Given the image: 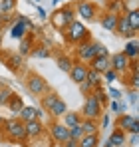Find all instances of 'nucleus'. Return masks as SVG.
I'll return each mask as SVG.
<instances>
[{
	"instance_id": "1",
	"label": "nucleus",
	"mask_w": 139,
	"mask_h": 147,
	"mask_svg": "<svg viewBox=\"0 0 139 147\" xmlns=\"http://www.w3.org/2000/svg\"><path fill=\"white\" fill-rule=\"evenodd\" d=\"M74 16H76V8H74V6H64V8L56 10V12L50 16V22H52V26H54L58 32H64L66 26H68L72 20H76Z\"/></svg>"
},
{
	"instance_id": "2",
	"label": "nucleus",
	"mask_w": 139,
	"mask_h": 147,
	"mask_svg": "<svg viewBox=\"0 0 139 147\" xmlns=\"http://www.w3.org/2000/svg\"><path fill=\"white\" fill-rule=\"evenodd\" d=\"M64 36H66V40L72 42V44H80V42L90 40V32L86 30V26L82 24V22H78V20H72V22L66 26Z\"/></svg>"
},
{
	"instance_id": "3",
	"label": "nucleus",
	"mask_w": 139,
	"mask_h": 147,
	"mask_svg": "<svg viewBox=\"0 0 139 147\" xmlns=\"http://www.w3.org/2000/svg\"><path fill=\"white\" fill-rule=\"evenodd\" d=\"M26 88H28V92H30L32 96H36V98H40V96H44L46 92H50L48 82L40 74H34V72H30L26 76Z\"/></svg>"
},
{
	"instance_id": "4",
	"label": "nucleus",
	"mask_w": 139,
	"mask_h": 147,
	"mask_svg": "<svg viewBox=\"0 0 139 147\" xmlns=\"http://www.w3.org/2000/svg\"><path fill=\"white\" fill-rule=\"evenodd\" d=\"M4 133L10 137V139H16V141H24L26 139V131H24V121H20L18 117L14 119H4Z\"/></svg>"
},
{
	"instance_id": "5",
	"label": "nucleus",
	"mask_w": 139,
	"mask_h": 147,
	"mask_svg": "<svg viewBox=\"0 0 139 147\" xmlns=\"http://www.w3.org/2000/svg\"><path fill=\"white\" fill-rule=\"evenodd\" d=\"M101 109H103V105L97 101V99L93 98L92 94H88V98L84 101V107H82V117H88V119H97L99 115H101Z\"/></svg>"
},
{
	"instance_id": "6",
	"label": "nucleus",
	"mask_w": 139,
	"mask_h": 147,
	"mask_svg": "<svg viewBox=\"0 0 139 147\" xmlns=\"http://www.w3.org/2000/svg\"><path fill=\"white\" fill-rule=\"evenodd\" d=\"M32 28H34V24L30 22V18H26V16H18V20L10 26V36L16 38V40H20V38L26 36V32L32 30Z\"/></svg>"
},
{
	"instance_id": "7",
	"label": "nucleus",
	"mask_w": 139,
	"mask_h": 147,
	"mask_svg": "<svg viewBox=\"0 0 139 147\" xmlns=\"http://www.w3.org/2000/svg\"><path fill=\"white\" fill-rule=\"evenodd\" d=\"M115 32L121 36V38H135V36H137V32L131 28V24H129V20H127V14H125V12H121V14L117 16Z\"/></svg>"
},
{
	"instance_id": "8",
	"label": "nucleus",
	"mask_w": 139,
	"mask_h": 147,
	"mask_svg": "<svg viewBox=\"0 0 139 147\" xmlns=\"http://www.w3.org/2000/svg\"><path fill=\"white\" fill-rule=\"evenodd\" d=\"M117 127L121 131H125V133H139V121L131 113H123L119 117V121H117Z\"/></svg>"
},
{
	"instance_id": "9",
	"label": "nucleus",
	"mask_w": 139,
	"mask_h": 147,
	"mask_svg": "<svg viewBox=\"0 0 139 147\" xmlns=\"http://www.w3.org/2000/svg\"><path fill=\"white\" fill-rule=\"evenodd\" d=\"M76 14H80L84 20H93L97 16V8L92 0H80L78 8H76Z\"/></svg>"
},
{
	"instance_id": "10",
	"label": "nucleus",
	"mask_w": 139,
	"mask_h": 147,
	"mask_svg": "<svg viewBox=\"0 0 139 147\" xmlns=\"http://www.w3.org/2000/svg\"><path fill=\"white\" fill-rule=\"evenodd\" d=\"M50 133H52V137H54V141L56 143H66L70 139V127H66L62 121H54L52 123V127H50Z\"/></svg>"
},
{
	"instance_id": "11",
	"label": "nucleus",
	"mask_w": 139,
	"mask_h": 147,
	"mask_svg": "<svg viewBox=\"0 0 139 147\" xmlns=\"http://www.w3.org/2000/svg\"><path fill=\"white\" fill-rule=\"evenodd\" d=\"M78 58L82 62H88L90 64L93 58H95V42H90V40L80 42L78 44Z\"/></svg>"
},
{
	"instance_id": "12",
	"label": "nucleus",
	"mask_w": 139,
	"mask_h": 147,
	"mask_svg": "<svg viewBox=\"0 0 139 147\" xmlns=\"http://www.w3.org/2000/svg\"><path fill=\"white\" fill-rule=\"evenodd\" d=\"M109 64H111V70H115L117 74H125L127 66H129V58L123 52H117V54H113L109 58Z\"/></svg>"
},
{
	"instance_id": "13",
	"label": "nucleus",
	"mask_w": 139,
	"mask_h": 147,
	"mask_svg": "<svg viewBox=\"0 0 139 147\" xmlns=\"http://www.w3.org/2000/svg\"><path fill=\"white\" fill-rule=\"evenodd\" d=\"M70 80L74 82V84H80V82H84L86 80V74H88V66L86 64H74L72 68H70Z\"/></svg>"
},
{
	"instance_id": "14",
	"label": "nucleus",
	"mask_w": 139,
	"mask_h": 147,
	"mask_svg": "<svg viewBox=\"0 0 139 147\" xmlns=\"http://www.w3.org/2000/svg\"><path fill=\"white\" fill-rule=\"evenodd\" d=\"M90 66H92V70H95L97 74H103L105 70H109V68H111V64H109V54L95 56L92 62H90Z\"/></svg>"
},
{
	"instance_id": "15",
	"label": "nucleus",
	"mask_w": 139,
	"mask_h": 147,
	"mask_svg": "<svg viewBox=\"0 0 139 147\" xmlns=\"http://www.w3.org/2000/svg\"><path fill=\"white\" fill-rule=\"evenodd\" d=\"M24 131H26V137H38L42 135L44 125L40 123V119H30V121H24Z\"/></svg>"
},
{
	"instance_id": "16",
	"label": "nucleus",
	"mask_w": 139,
	"mask_h": 147,
	"mask_svg": "<svg viewBox=\"0 0 139 147\" xmlns=\"http://www.w3.org/2000/svg\"><path fill=\"white\" fill-rule=\"evenodd\" d=\"M117 16H119V14H113V12H105V14L101 16V20H99L101 28H103V30H107V32H115Z\"/></svg>"
},
{
	"instance_id": "17",
	"label": "nucleus",
	"mask_w": 139,
	"mask_h": 147,
	"mask_svg": "<svg viewBox=\"0 0 139 147\" xmlns=\"http://www.w3.org/2000/svg\"><path fill=\"white\" fill-rule=\"evenodd\" d=\"M123 143H125V131H121V129L117 127V129L111 131V135H109L105 147H123Z\"/></svg>"
},
{
	"instance_id": "18",
	"label": "nucleus",
	"mask_w": 139,
	"mask_h": 147,
	"mask_svg": "<svg viewBox=\"0 0 139 147\" xmlns=\"http://www.w3.org/2000/svg\"><path fill=\"white\" fill-rule=\"evenodd\" d=\"M58 99H60V94H58V92H46L44 96H40V103H42V107H44L46 111H50L52 105H54Z\"/></svg>"
},
{
	"instance_id": "19",
	"label": "nucleus",
	"mask_w": 139,
	"mask_h": 147,
	"mask_svg": "<svg viewBox=\"0 0 139 147\" xmlns=\"http://www.w3.org/2000/svg\"><path fill=\"white\" fill-rule=\"evenodd\" d=\"M18 119L20 121H30V119H38V109L32 105H22V109L18 111Z\"/></svg>"
},
{
	"instance_id": "20",
	"label": "nucleus",
	"mask_w": 139,
	"mask_h": 147,
	"mask_svg": "<svg viewBox=\"0 0 139 147\" xmlns=\"http://www.w3.org/2000/svg\"><path fill=\"white\" fill-rule=\"evenodd\" d=\"M97 143H99L97 133H84L78 139V147H97Z\"/></svg>"
},
{
	"instance_id": "21",
	"label": "nucleus",
	"mask_w": 139,
	"mask_h": 147,
	"mask_svg": "<svg viewBox=\"0 0 139 147\" xmlns=\"http://www.w3.org/2000/svg\"><path fill=\"white\" fill-rule=\"evenodd\" d=\"M62 119H64V125L66 127H76V125H80L82 123V115L78 113V111H66L64 115H62Z\"/></svg>"
},
{
	"instance_id": "22",
	"label": "nucleus",
	"mask_w": 139,
	"mask_h": 147,
	"mask_svg": "<svg viewBox=\"0 0 139 147\" xmlns=\"http://www.w3.org/2000/svg\"><path fill=\"white\" fill-rule=\"evenodd\" d=\"M66 111H68V105H66V101H64V99H58V101L52 105V109H50L48 113H50L54 119H60V117H62Z\"/></svg>"
},
{
	"instance_id": "23",
	"label": "nucleus",
	"mask_w": 139,
	"mask_h": 147,
	"mask_svg": "<svg viewBox=\"0 0 139 147\" xmlns=\"http://www.w3.org/2000/svg\"><path fill=\"white\" fill-rule=\"evenodd\" d=\"M123 54L129 58V60H137V56H139V46H137V42L131 38L127 44H125V50H123Z\"/></svg>"
},
{
	"instance_id": "24",
	"label": "nucleus",
	"mask_w": 139,
	"mask_h": 147,
	"mask_svg": "<svg viewBox=\"0 0 139 147\" xmlns=\"http://www.w3.org/2000/svg\"><path fill=\"white\" fill-rule=\"evenodd\" d=\"M82 131L84 133H97V129H99V125L95 119H88V117H82Z\"/></svg>"
},
{
	"instance_id": "25",
	"label": "nucleus",
	"mask_w": 139,
	"mask_h": 147,
	"mask_svg": "<svg viewBox=\"0 0 139 147\" xmlns=\"http://www.w3.org/2000/svg\"><path fill=\"white\" fill-rule=\"evenodd\" d=\"M8 107H10V111H14V113H18L20 109H22V105H24V101L20 96H16V94H12L10 96V99H8V103H6Z\"/></svg>"
},
{
	"instance_id": "26",
	"label": "nucleus",
	"mask_w": 139,
	"mask_h": 147,
	"mask_svg": "<svg viewBox=\"0 0 139 147\" xmlns=\"http://www.w3.org/2000/svg\"><path fill=\"white\" fill-rule=\"evenodd\" d=\"M56 66H58V68H60L62 72L68 74V72H70V68L74 66V62L70 60L68 56H58V58H56Z\"/></svg>"
},
{
	"instance_id": "27",
	"label": "nucleus",
	"mask_w": 139,
	"mask_h": 147,
	"mask_svg": "<svg viewBox=\"0 0 139 147\" xmlns=\"http://www.w3.org/2000/svg\"><path fill=\"white\" fill-rule=\"evenodd\" d=\"M86 82L90 84V88H97L99 86V74L95 72V70H92V68H88V74H86Z\"/></svg>"
},
{
	"instance_id": "28",
	"label": "nucleus",
	"mask_w": 139,
	"mask_h": 147,
	"mask_svg": "<svg viewBox=\"0 0 139 147\" xmlns=\"http://www.w3.org/2000/svg\"><path fill=\"white\" fill-rule=\"evenodd\" d=\"M125 14H127V20H129L131 28H133L135 32H139V10H133V12H125Z\"/></svg>"
},
{
	"instance_id": "29",
	"label": "nucleus",
	"mask_w": 139,
	"mask_h": 147,
	"mask_svg": "<svg viewBox=\"0 0 139 147\" xmlns=\"http://www.w3.org/2000/svg\"><path fill=\"white\" fill-rule=\"evenodd\" d=\"M92 96H93L95 99H97V101H99L101 105H105V103H107V94H105V92H103V90H101L99 86L92 90Z\"/></svg>"
},
{
	"instance_id": "30",
	"label": "nucleus",
	"mask_w": 139,
	"mask_h": 147,
	"mask_svg": "<svg viewBox=\"0 0 139 147\" xmlns=\"http://www.w3.org/2000/svg\"><path fill=\"white\" fill-rule=\"evenodd\" d=\"M12 94H14V92H12L8 86H0V105H6Z\"/></svg>"
},
{
	"instance_id": "31",
	"label": "nucleus",
	"mask_w": 139,
	"mask_h": 147,
	"mask_svg": "<svg viewBox=\"0 0 139 147\" xmlns=\"http://www.w3.org/2000/svg\"><path fill=\"white\" fill-rule=\"evenodd\" d=\"M107 12L121 14V12H123V0H113V2H107Z\"/></svg>"
},
{
	"instance_id": "32",
	"label": "nucleus",
	"mask_w": 139,
	"mask_h": 147,
	"mask_svg": "<svg viewBox=\"0 0 139 147\" xmlns=\"http://www.w3.org/2000/svg\"><path fill=\"white\" fill-rule=\"evenodd\" d=\"M16 6V0H0V12L2 14H10Z\"/></svg>"
},
{
	"instance_id": "33",
	"label": "nucleus",
	"mask_w": 139,
	"mask_h": 147,
	"mask_svg": "<svg viewBox=\"0 0 139 147\" xmlns=\"http://www.w3.org/2000/svg\"><path fill=\"white\" fill-rule=\"evenodd\" d=\"M115 80H119V74H117L115 70H111V68H109V70H105V72H103V82H105L107 86H111Z\"/></svg>"
},
{
	"instance_id": "34",
	"label": "nucleus",
	"mask_w": 139,
	"mask_h": 147,
	"mask_svg": "<svg viewBox=\"0 0 139 147\" xmlns=\"http://www.w3.org/2000/svg\"><path fill=\"white\" fill-rule=\"evenodd\" d=\"M6 64H8L10 70L16 72V70H20V66H22V58H20V56H10V58L6 60Z\"/></svg>"
},
{
	"instance_id": "35",
	"label": "nucleus",
	"mask_w": 139,
	"mask_h": 147,
	"mask_svg": "<svg viewBox=\"0 0 139 147\" xmlns=\"http://www.w3.org/2000/svg\"><path fill=\"white\" fill-rule=\"evenodd\" d=\"M32 56L34 58H50V50L46 46H36V48L32 50Z\"/></svg>"
},
{
	"instance_id": "36",
	"label": "nucleus",
	"mask_w": 139,
	"mask_h": 147,
	"mask_svg": "<svg viewBox=\"0 0 139 147\" xmlns=\"http://www.w3.org/2000/svg\"><path fill=\"white\" fill-rule=\"evenodd\" d=\"M139 10V0H123V12Z\"/></svg>"
},
{
	"instance_id": "37",
	"label": "nucleus",
	"mask_w": 139,
	"mask_h": 147,
	"mask_svg": "<svg viewBox=\"0 0 139 147\" xmlns=\"http://www.w3.org/2000/svg\"><path fill=\"white\" fill-rule=\"evenodd\" d=\"M22 40V44H20V54H28L30 48H32V40H30V36H24L20 38Z\"/></svg>"
},
{
	"instance_id": "38",
	"label": "nucleus",
	"mask_w": 139,
	"mask_h": 147,
	"mask_svg": "<svg viewBox=\"0 0 139 147\" xmlns=\"http://www.w3.org/2000/svg\"><path fill=\"white\" fill-rule=\"evenodd\" d=\"M84 135V131H82V125H76V127H70V139H80Z\"/></svg>"
},
{
	"instance_id": "39",
	"label": "nucleus",
	"mask_w": 139,
	"mask_h": 147,
	"mask_svg": "<svg viewBox=\"0 0 139 147\" xmlns=\"http://www.w3.org/2000/svg\"><path fill=\"white\" fill-rule=\"evenodd\" d=\"M107 96H111V98H113V99H121V92H119V90H115V88H111V86H109V88H107Z\"/></svg>"
},
{
	"instance_id": "40",
	"label": "nucleus",
	"mask_w": 139,
	"mask_h": 147,
	"mask_svg": "<svg viewBox=\"0 0 139 147\" xmlns=\"http://www.w3.org/2000/svg\"><path fill=\"white\" fill-rule=\"evenodd\" d=\"M103 54H107V50L103 44H99V42H95V56H103Z\"/></svg>"
},
{
	"instance_id": "41",
	"label": "nucleus",
	"mask_w": 139,
	"mask_h": 147,
	"mask_svg": "<svg viewBox=\"0 0 139 147\" xmlns=\"http://www.w3.org/2000/svg\"><path fill=\"white\" fill-rule=\"evenodd\" d=\"M78 86H80V90H82L84 94H92V88H90V84H88L86 80H84V82H80Z\"/></svg>"
},
{
	"instance_id": "42",
	"label": "nucleus",
	"mask_w": 139,
	"mask_h": 147,
	"mask_svg": "<svg viewBox=\"0 0 139 147\" xmlns=\"http://www.w3.org/2000/svg\"><path fill=\"white\" fill-rule=\"evenodd\" d=\"M109 109H111L113 113H119V99H113V101H111V105H109Z\"/></svg>"
},
{
	"instance_id": "43",
	"label": "nucleus",
	"mask_w": 139,
	"mask_h": 147,
	"mask_svg": "<svg viewBox=\"0 0 139 147\" xmlns=\"http://www.w3.org/2000/svg\"><path fill=\"white\" fill-rule=\"evenodd\" d=\"M129 101L131 103H137V90H131L129 92Z\"/></svg>"
},
{
	"instance_id": "44",
	"label": "nucleus",
	"mask_w": 139,
	"mask_h": 147,
	"mask_svg": "<svg viewBox=\"0 0 139 147\" xmlns=\"http://www.w3.org/2000/svg\"><path fill=\"white\" fill-rule=\"evenodd\" d=\"M125 111H127V103H125V101H121V99H119V115H123V113H125Z\"/></svg>"
},
{
	"instance_id": "45",
	"label": "nucleus",
	"mask_w": 139,
	"mask_h": 147,
	"mask_svg": "<svg viewBox=\"0 0 139 147\" xmlns=\"http://www.w3.org/2000/svg\"><path fill=\"white\" fill-rule=\"evenodd\" d=\"M62 147H78V141L76 139H68L66 143H62Z\"/></svg>"
},
{
	"instance_id": "46",
	"label": "nucleus",
	"mask_w": 139,
	"mask_h": 147,
	"mask_svg": "<svg viewBox=\"0 0 139 147\" xmlns=\"http://www.w3.org/2000/svg\"><path fill=\"white\" fill-rule=\"evenodd\" d=\"M109 125V115H103V119H101V127H107Z\"/></svg>"
},
{
	"instance_id": "47",
	"label": "nucleus",
	"mask_w": 139,
	"mask_h": 147,
	"mask_svg": "<svg viewBox=\"0 0 139 147\" xmlns=\"http://www.w3.org/2000/svg\"><path fill=\"white\" fill-rule=\"evenodd\" d=\"M137 143V133H131V139H129V145H135Z\"/></svg>"
},
{
	"instance_id": "48",
	"label": "nucleus",
	"mask_w": 139,
	"mask_h": 147,
	"mask_svg": "<svg viewBox=\"0 0 139 147\" xmlns=\"http://www.w3.org/2000/svg\"><path fill=\"white\" fill-rule=\"evenodd\" d=\"M38 12H40V16H42V18H46V10H44V8H38Z\"/></svg>"
},
{
	"instance_id": "49",
	"label": "nucleus",
	"mask_w": 139,
	"mask_h": 147,
	"mask_svg": "<svg viewBox=\"0 0 139 147\" xmlns=\"http://www.w3.org/2000/svg\"><path fill=\"white\" fill-rule=\"evenodd\" d=\"M0 46H2V34H0Z\"/></svg>"
},
{
	"instance_id": "50",
	"label": "nucleus",
	"mask_w": 139,
	"mask_h": 147,
	"mask_svg": "<svg viewBox=\"0 0 139 147\" xmlns=\"http://www.w3.org/2000/svg\"><path fill=\"white\" fill-rule=\"evenodd\" d=\"M2 121H4V119H2V117H0V125H2Z\"/></svg>"
},
{
	"instance_id": "51",
	"label": "nucleus",
	"mask_w": 139,
	"mask_h": 147,
	"mask_svg": "<svg viewBox=\"0 0 139 147\" xmlns=\"http://www.w3.org/2000/svg\"><path fill=\"white\" fill-rule=\"evenodd\" d=\"M34 2H40V0H34Z\"/></svg>"
}]
</instances>
